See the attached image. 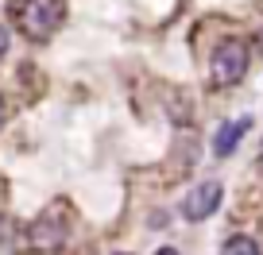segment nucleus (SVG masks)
Masks as SVG:
<instances>
[{"instance_id": "f257e3e1", "label": "nucleus", "mask_w": 263, "mask_h": 255, "mask_svg": "<svg viewBox=\"0 0 263 255\" xmlns=\"http://www.w3.org/2000/svg\"><path fill=\"white\" fill-rule=\"evenodd\" d=\"M248 58H252V50H248L244 39H236V35L221 39L213 47V54H209V82H213L217 89H229V85L244 82Z\"/></svg>"}, {"instance_id": "f03ea898", "label": "nucleus", "mask_w": 263, "mask_h": 255, "mask_svg": "<svg viewBox=\"0 0 263 255\" xmlns=\"http://www.w3.org/2000/svg\"><path fill=\"white\" fill-rule=\"evenodd\" d=\"M66 19V0H27L20 8V27L27 39H50Z\"/></svg>"}, {"instance_id": "7ed1b4c3", "label": "nucleus", "mask_w": 263, "mask_h": 255, "mask_svg": "<svg viewBox=\"0 0 263 255\" xmlns=\"http://www.w3.org/2000/svg\"><path fill=\"white\" fill-rule=\"evenodd\" d=\"M221 198H224L221 182H197V186L186 193V201H182V217H186L190 224L209 221V217L217 213V205H221Z\"/></svg>"}, {"instance_id": "20e7f679", "label": "nucleus", "mask_w": 263, "mask_h": 255, "mask_svg": "<svg viewBox=\"0 0 263 255\" xmlns=\"http://www.w3.org/2000/svg\"><path fill=\"white\" fill-rule=\"evenodd\" d=\"M248 128H252V116H236V120L221 124V128H217V135H213V155H217V159H229L232 151H236V143L244 140Z\"/></svg>"}, {"instance_id": "39448f33", "label": "nucleus", "mask_w": 263, "mask_h": 255, "mask_svg": "<svg viewBox=\"0 0 263 255\" xmlns=\"http://www.w3.org/2000/svg\"><path fill=\"white\" fill-rule=\"evenodd\" d=\"M27 240H31L35 247H43V251H50V247H58L66 240V224L62 221H35L31 224V232H27Z\"/></svg>"}, {"instance_id": "423d86ee", "label": "nucleus", "mask_w": 263, "mask_h": 255, "mask_svg": "<svg viewBox=\"0 0 263 255\" xmlns=\"http://www.w3.org/2000/svg\"><path fill=\"white\" fill-rule=\"evenodd\" d=\"M221 255H259V244L252 236H229L221 244Z\"/></svg>"}, {"instance_id": "0eeeda50", "label": "nucleus", "mask_w": 263, "mask_h": 255, "mask_svg": "<svg viewBox=\"0 0 263 255\" xmlns=\"http://www.w3.org/2000/svg\"><path fill=\"white\" fill-rule=\"evenodd\" d=\"M4 50H8V27L0 24V58H4Z\"/></svg>"}, {"instance_id": "6e6552de", "label": "nucleus", "mask_w": 263, "mask_h": 255, "mask_svg": "<svg viewBox=\"0 0 263 255\" xmlns=\"http://www.w3.org/2000/svg\"><path fill=\"white\" fill-rule=\"evenodd\" d=\"M155 255H178V251H174V247H159Z\"/></svg>"}, {"instance_id": "1a4fd4ad", "label": "nucleus", "mask_w": 263, "mask_h": 255, "mask_svg": "<svg viewBox=\"0 0 263 255\" xmlns=\"http://www.w3.org/2000/svg\"><path fill=\"white\" fill-rule=\"evenodd\" d=\"M0 124H4V97H0Z\"/></svg>"}, {"instance_id": "9d476101", "label": "nucleus", "mask_w": 263, "mask_h": 255, "mask_svg": "<svg viewBox=\"0 0 263 255\" xmlns=\"http://www.w3.org/2000/svg\"><path fill=\"white\" fill-rule=\"evenodd\" d=\"M259 163H263V147H259Z\"/></svg>"}, {"instance_id": "9b49d317", "label": "nucleus", "mask_w": 263, "mask_h": 255, "mask_svg": "<svg viewBox=\"0 0 263 255\" xmlns=\"http://www.w3.org/2000/svg\"><path fill=\"white\" fill-rule=\"evenodd\" d=\"M259 43H263V39H259Z\"/></svg>"}]
</instances>
